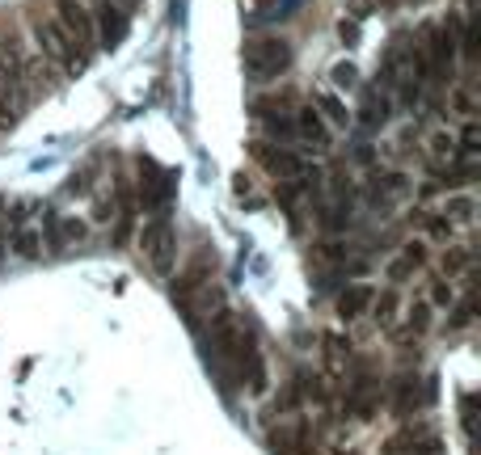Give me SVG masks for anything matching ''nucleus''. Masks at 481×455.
Segmentation results:
<instances>
[{"label":"nucleus","mask_w":481,"mask_h":455,"mask_svg":"<svg viewBox=\"0 0 481 455\" xmlns=\"http://www.w3.org/2000/svg\"><path fill=\"white\" fill-rule=\"evenodd\" d=\"M30 30H34V43L43 47V55L51 59V64H59L64 72H85V59H80V51L72 47V38H68L64 30H59V22L51 17V9H34L30 13Z\"/></svg>","instance_id":"nucleus-1"},{"label":"nucleus","mask_w":481,"mask_h":455,"mask_svg":"<svg viewBox=\"0 0 481 455\" xmlns=\"http://www.w3.org/2000/svg\"><path fill=\"white\" fill-rule=\"evenodd\" d=\"M292 68V43L279 38V34H258L245 43V72L253 80H274Z\"/></svg>","instance_id":"nucleus-2"},{"label":"nucleus","mask_w":481,"mask_h":455,"mask_svg":"<svg viewBox=\"0 0 481 455\" xmlns=\"http://www.w3.org/2000/svg\"><path fill=\"white\" fill-rule=\"evenodd\" d=\"M211 274H216V258H211L208 249H198L195 258H190L187 270L174 279V303L190 316V321L198 316V303H203V295L211 291Z\"/></svg>","instance_id":"nucleus-3"},{"label":"nucleus","mask_w":481,"mask_h":455,"mask_svg":"<svg viewBox=\"0 0 481 455\" xmlns=\"http://www.w3.org/2000/svg\"><path fill=\"white\" fill-rule=\"evenodd\" d=\"M51 17L59 22V30L72 38V47L80 51V59H93L98 51V34H93V13L80 5V0H51Z\"/></svg>","instance_id":"nucleus-4"},{"label":"nucleus","mask_w":481,"mask_h":455,"mask_svg":"<svg viewBox=\"0 0 481 455\" xmlns=\"http://www.w3.org/2000/svg\"><path fill=\"white\" fill-rule=\"evenodd\" d=\"M140 245H144V253H148V261H153L156 274L174 270L177 232H174V224H169V211H153V219H148V224H144V232H140Z\"/></svg>","instance_id":"nucleus-5"},{"label":"nucleus","mask_w":481,"mask_h":455,"mask_svg":"<svg viewBox=\"0 0 481 455\" xmlns=\"http://www.w3.org/2000/svg\"><path fill=\"white\" fill-rule=\"evenodd\" d=\"M174 190H177V177L144 156L140 161V203L153 206V211H165V206L174 203Z\"/></svg>","instance_id":"nucleus-6"},{"label":"nucleus","mask_w":481,"mask_h":455,"mask_svg":"<svg viewBox=\"0 0 481 455\" xmlns=\"http://www.w3.org/2000/svg\"><path fill=\"white\" fill-rule=\"evenodd\" d=\"M292 143L300 152H313V156H321V152H329V131H326V119H321L313 106H300L292 119Z\"/></svg>","instance_id":"nucleus-7"},{"label":"nucleus","mask_w":481,"mask_h":455,"mask_svg":"<svg viewBox=\"0 0 481 455\" xmlns=\"http://www.w3.org/2000/svg\"><path fill=\"white\" fill-rule=\"evenodd\" d=\"M347 409L355 413V418H372V413L380 409V379H376V371L368 367V363H359V371H355V379H350Z\"/></svg>","instance_id":"nucleus-8"},{"label":"nucleus","mask_w":481,"mask_h":455,"mask_svg":"<svg viewBox=\"0 0 481 455\" xmlns=\"http://www.w3.org/2000/svg\"><path fill=\"white\" fill-rule=\"evenodd\" d=\"M363 114H359V122L368 131H380L384 122L393 119V93H389V89H380V85H368L363 89Z\"/></svg>","instance_id":"nucleus-9"},{"label":"nucleus","mask_w":481,"mask_h":455,"mask_svg":"<svg viewBox=\"0 0 481 455\" xmlns=\"http://www.w3.org/2000/svg\"><path fill=\"white\" fill-rule=\"evenodd\" d=\"M427 384L418 376H401L397 379V397H393V409H397V418H414L422 405H427Z\"/></svg>","instance_id":"nucleus-10"},{"label":"nucleus","mask_w":481,"mask_h":455,"mask_svg":"<svg viewBox=\"0 0 481 455\" xmlns=\"http://www.w3.org/2000/svg\"><path fill=\"white\" fill-rule=\"evenodd\" d=\"M422 266H427V245H418V240H410V245H405V249L397 253L393 261H389V279H393V282H405L410 274H418V270H422Z\"/></svg>","instance_id":"nucleus-11"},{"label":"nucleus","mask_w":481,"mask_h":455,"mask_svg":"<svg viewBox=\"0 0 481 455\" xmlns=\"http://www.w3.org/2000/svg\"><path fill=\"white\" fill-rule=\"evenodd\" d=\"M372 287H368V282H350L347 291L338 295V316L342 321H359L363 312H368V308H372Z\"/></svg>","instance_id":"nucleus-12"},{"label":"nucleus","mask_w":481,"mask_h":455,"mask_svg":"<svg viewBox=\"0 0 481 455\" xmlns=\"http://www.w3.org/2000/svg\"><path fill=\"white\" fill-rule=\"evenodd\" d=\"M473 177H477V156H448V164H439V182L448 185V190H456V185H469Z\"/></svg>","instance_id":"nucleus-13"},{"label":"nucleus","mask_w":481,"mask_h":455,"mask_svg":"<svg viewBox=\"0 0 481 455\" xmlns=\"http://www.w3.org/2000/svg\"><path fill=\"white\" fill-rule=\"evenodd\" d=\"M427 439H435L431 426H410V430H401V434L389 439V451H384V455H410V451H418V447L427 443Z\"/></svg>","instance_id":"nucleus-14"},{"label":"nucleus","mask_w":481,"mask_h":455,"mask_svg":"<svg viewBox=\"0 0 481 455\" xmlns=\"http://www.w3.org/2000/svg\"><path fill=\"white\" fill-rule=\"evenodd\" d=\"M13 245V253H17V258H38V245H43V232H34V228H17V237L9 240Z\"/></svg>","instance_id":"nucleus-15"},{"label":"nucleus","mask_w":481,"mask_h":455,"mask_svg":"<svg viewBox=\"0 0 481 455\" xmlns=\"http://www.w3.org/2000/svg\"><path fill=\"white\" fill-rule=\"evenodd\" d=\"M317 106H321V114H326L334 127H347V122H350V110H347V101H342L338 93H321Z\"/></svg>","instance_id":"nucleus-16"},{"label":"nucleus","mask_w":481,"mask_h":455,"mask_svg":"<svg viewBox=\"0 0 481 455\" xmlns=\"http://www.w3.org/2000/svg\"><path fill=\"white\" fill-rule=\"evenodd\" d=\"M473 198H452V203H444V216L452 219V224H465V219H473Z\"/></svg>","instance_id":"nucleus-17"},{"label":"nucleus","mask_w":481,"mask_h":455,"mask_svg":"<svg viewBox=\"0 0 481 455\" xmlns=\"http://www.w3.org/2000/svg\"><path fill=\"white\" fill-rule=\"evenodd\" d=\"M427 325H431V303L427 300L410 303V333H422Z\"/></svg>","instance_id":"nucleus-18"},{"label":"nucleus","mask_w":481,"mask_h":455,"mask_svg":"<svg viewBox=\"0 0 481 455\" xmlns=\"http://www.w3.org/2000/svg\"><path fill=\"white\" fill-rule=\"evenodd\" d=\"M329 76H334V89H355V76H359V72H355L350 64H338Z\"/></svg>","instance_id":"nucleus-19"},{"label":"nucleus","mask_w":481,"mask_h":455,"mask_svg":"<svg viewBox=\"0 0 481 455\" xmlns=\"http://www.w3.org/2000/svg\"><path fill=\"white\" fill-rule=\"evenodd\" d=\"M452 295H456V291H452V282L448 279H435V287H431V300H435V303H452Z\"/></svg>","instance_id":"nucleus-20"}]
</instances>
